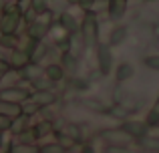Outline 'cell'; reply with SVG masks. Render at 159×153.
Returning a JSON list of instances; mask_svg holds the SVG:
<instances>
[{
  "instance_id": "7402d4cb",
  "label": "cell",
  "mask_w": 159,
  "mask_h": 153,
  "mask_svg": "<svg viewBox=\"0 0 159 153\" xmlns=\"http://www.w3.org/2000/svg\"><path fill=\"white\" fill-rule=\"evenodd\" d=\"M10 149L14 153H40V145H36V143H18V141H14Z\"/></svg>"
},
{
  "instance_id": "8992f818",
  "label": "cell",
  "mask_w": 159,
  "mask_h": 153,
  "mask_svg": "<svg viewBox=\"0 0 159 153\" xmlns=\"http://www.w3.org/2000/svg\"><path fill=\"white\" fill-rule=\"evenodd\" d=\"M48 14V12H47ZM47 14H40L39 18L34 20L32 24L26 26V36L28 38H34V40H44L48 34H51V28H52V18H44Z\"/></svg>"
},
{
  "instance_id": "5bb4252c",
  "label": "cell",
  "mask_w": 159,
  "mask_h": 153,
  "mask_svg": "<svg viewBox=\"0 0 159 153\" xmlns=\"http://www.w3.org/2000/svg\"><path fill=\"white\" fill-rule=\"evenodd\" d=\"M22 113V103H12V101H4L0 99V115H6V117L14 119Z\"/></svg>"
},
{
  "instance_id": "74e56055",
  "label": "cell",
  "mask_w": 159,
  "mask_h": 153,
  "mask_svg": "<svg viewBox=\"0 0 159 153\" xmlns=\"http://www.w3.org/2000/svg\"><path fill=\"white\" fill-rule=\"evenodd\" d=\"M0 43H2V34H0Z\"/></svg>"
},
{
  "instance_id": "d4e9b609",
  "label": "cell",
  "mask_w": 159,
  "mask_h": 153,
  "mask_svg": "<svg viewBox=\"0 0 159 153\" xmlns=\"http://www.w3.org/2000/svg\"><path fill=\"white\" fill-rule=\"evenodd\" d=\"M0 47L8 48V51L20 48V38H18V34H2V43H0Z\"/></svg>"
},
{
  "instance_id": "f35d334b",
  "label": "cell",
  "mask_w": 159,
  "mask_h": 153,
  "mask_svg": "<svg viewBox=\"0 0 159 153\" xmlns=\"http://www.w3.org/2000/svg\"><path fill=\"white\" fill-rule=\"evenodd\" d=\"M16 2H22V0H16Z\"/></svg>"
},
{
  "instance_id": "44dd1931",
  "label": "cell",
  "mask_w": 159,
  "mask_h": 153,
  "mask_svg": "<svg viewBox=\"0 0 159 153\" xmlns=\"http://www.w3.org/2000/svg\"><path fill=\"white\" fill-rule=\"evenodd\" d=\"M54 85H57V83H52L47 75H40L39 79H34V81L30 83V87L34 91H54Z\"/></svg>"
},
{
  "instance_id": "2e32d148",
  "label": "cell",
  "mask_w": 159,
  "mask_h": 153,
  "mask_svg": "<svg viewBox=\"0 0 159 153\" xmlns=\"http://www.w3.org/2000/svg\"><path fill=\"white\" fill-rule=\"evenodd\" d=\"M44 75L51 79L52 83H61L62 79L66 77V73H65V69H62L61 63H51V65L44 67Z\"/></svg>"
},
{
  "instance_id": "8fae6325",
  "label": "cell",
  "mask_w": 159,
  "mask_h": 153,
  "mask_svg": "<svg viewBox=\"0 0 159 153\" xmlns=\"http://www.w3.org/2000/svg\"><path fill=\"white\" fill-rule=\"evenodd\" d=\"M58 24H61L70 36H75V34L81 32V22H79L70 12H61V14H58Z\"/></svg>"
},
{
  "instance_id": "5b68a950",
  "label": "cell",
  "mask_w": 159,
  "mask_h": 153,
  "mask_svg": "<svg viewBox=\"0 0 159 153\" xmlns=\"http://www.w3.org/2000/svg\"><path fill=\"white\" fill-rule=\"evenodd\" d=\"M95 59H97L99 73H101L103 77L111 75V71H113V52H111L109 43H99L97 47H95Z\"/></svg>"
},
{
  "instance_id": "30bf717a",
  "label": "cell",
  "mask_w": 159,
  "mask_h": 153,
  "mask_svg": "<svg viewBox=\"0 0 159 153\" xmlns=\"http://www.w3.org/2000/svg\"><path fill=\"white\" fill-rule=\"evenodd\" d=\"M121 127H123L135 141H139L141 137H145V135H147V129H149V125L145 121H123Z\"/></svg>"
},
{
  "instance_id": "7c38bea8",
  "label": "cell",
  "mask_w": 159,
  "mask_h": 153,
  "mask_svg": "<svg viewBox=\"0 0 159 153\" xmlns=\"http://www.w3.org/2000/svg\"><path fill=\"white\" fill-rule=\"evenodd\" d=\"M61 65H62L66 75H75L79 69V59L70 51H65V52H61Z\"/></svg>"
},
{
  "instance_id": "6da1fadb",
  "label": "cell",
  "mask_w": 159,
  "mask_h": 153,
  "mask_svg": "<svg viewBox=\"0 0 159 153\" xmlns=\"http://www.w3.org/2000/svg\"><path fill=\"white\" fill-rule=\"evenodd\" d=\"M24 24V10L20 2H12L0 10V34H18V28Z\"/></svg>"
},
{
  "instance_id": "cb8c5ba5",
  "label": "cell",
  "mask_w": 159,
  "mask_h": 153,
  "mask_svg": "<svg viewBox=\"0 0 159 153\" xmlns=\"http://www.w3.org/2000/svg\"><path fill=\"white\" fill-rule=\"evenodd\" d=\"M109 115L121 119V121H127L129 115H131V109L125 107V105H113V107H109Z\"/></svg>"
},
{
  "instance_id": "4dcf8cb0",
  "label": "cell",
  "mask_w": 159,
  "mask_h": 153,
  "mask_svg": "<svg viewBox=\"0 0 159 153\" xmlns=\"http://www.w3.org/2000/svg\"><path fill=\"white\" fill-rule=\"evenodd\" d=\"M12 125V119L6 117V115H0V133H8Z\"/></svg>"
},
{
  "instance_id": "9c48e42d",
  "label": "cell",
  "mask_w": 159,
  "mask_h": 153,
  "mask_svg": "<svg viewBox=\"0 0 159 153\" xmlns=\"http://www.w3.org/2000/svg\"><path fill=\"white\" fill-rule=\"evenodd\" d=\"M127 6H129V0H107V14L113 22L121 20L127 12Z\"/></svg>"
},
{
  "instance_id": "ffe728a7",
  "label": "cell",
  "mask_w": 159,
  "mask_h": 153,
  "mask_svg": "<svg viewBox=\"0 0 159 153\" xmlns=\"http://www.w3.org/2000/svg\"><path fill=\"white\" fill-rule=\"evenodd\" d=\"M137 143L143 147V151L159 153V137H155V135H145V137H141Z\"/></svg>"
},
{
  "instance_id": "836d02e7",
  "label": "cell",
  "mask_w": 159,
  "mask_h": 153,
  "mask_svg": "<svg viewBox=\"0 0 159 153\" xmlns=\"http://www.w3.org/2000/svg\"><path fill=\"white\" fill-rule=\"evenodd\" d=\"M81 153H95V151H93V147H91V145H83Z\"/></svg>"
},
{
  "instance_id": "d6a6232c",
  "label": "cell",
  "mask_w": 159,
  "mask_h": 153,
  "mask_svg": "<svg viewBox=\"0 0 159 153\" xmlns=\"http://www.w3.org/2000/svg\"><path fill=\"white\" fill-rule=\"evenodd\" d=\"M95 2H97V0H79V6H81V8H85V10H89V8L93 6Z\"/></svg>"
},
{
  "instance_id": "ac0fdd59",
  "label": "cell",
  "mask_w": 159,
  "mask_h": 153,
  "mask_svg": "<svg viewBox=\"0 0 159 153\" xmlns=\"http://www.w3.org/2000/svg\"><path fill=\"white\" fill-rule=\"evenodd\" d=\"M133 75H135V69H133V65L131 63H121L119 67L115 69V81L117 83H125V81H129Z\"/></svg>"
},
{
  "instance_id": "3957f363",
  "label": "cell",
  "mask_w": 159,
  "mask_h": 153,
  "mask_svg": "<svg viewBox=\"0 0 159 153\" xmlns=\"http://www.w3.org/2000/svg\"><path fill=\"white\" fill-rule=\"evenodd\" d=\"M99 137H101L107 145L121 147V149H123V147H127L129 143L135 141V139H133L131 135L123 129V127H117V129H103V131H99Z\"/></svg>"
},
{
  "instance_id": "e0dca14e",
  "label": "cell",
  "mask_w": 159,
  "mask_h": 153,
  "mask_svg": "<svg viewBox=\"0 0 159 153\" xmlns=\"http://www.w3.org/2000/svg\"><path fill=\"white\" fill-rule=\"evenodd\" d=\"M81 103L85 109H89V111H93V113H109V107L105 105L103 101H99V99H91V97H85V99H81Z\"/></svg>"
},
{
  "instance_id": "603a6c76",
  "label": "cell",
  "mask_w": 159,
  "mask_h": 153,
  "mask_svg": "<svg viewBox=\"0 0 159 153\" xmlns=\"http://www.w3.org/2000/svg\"><path fill=\"white\" fill-rule=\"evenodd\" d=\"M32 129H34V133H36V137H47L48 133H52V123L48 121V119H44V121H39V123H34L32 125Z\"/></svg>"
},
{
  "instance_id": "83f0119b",
  "label": "cell",
  "mask_w": 159,
  "mask_h": 153,
  "mask_svg": "<svg viewBox=\"0 0 159 153\" xmlns=\"http://www.w3.org/2000/svg\"><path fill=\"white\" fill-rule=\"evenodd\" d=\"M30 8L36 14H47L48 12V0H30Z\"/></svg>"
},
{
  "instance_id": "f1b7e54d",
  "label": "cell",
  "mask_w": 159,
  "mask_h": 153,
  "mask_svg": "<svg viewBox=\"0 0 159 153\" xmlns=\"http://www.w3.org/2000/svg\"><path fill=\"white\" fill-rule=\"evenodd\" d=\"M39 111H40V109H39V105H36L34 101H30V99L22 103V113H24V115H30V117H32V115L39 113Z\"/></svg>"
},
{
  "instance_id": "1f68e13d",
  "label": "cell",
  "mask_w": 159,
  "mask_h": 153,
  "mask_svg": "<svg viewBox=\"0 0 159 153\" xmlns=\"http://www.w3.org/2000/svg\"><path fill=\"white\" fill-rule=\"evenodd\" d=\"M8 73H10V65H8V61L0 59V85H2V81L8 77Z\"/></svg>"
},
{
  "instance_id": "8d00e7d4",
  "label": "cell",
  "mask_w": 159,
  "mask_h": 153,
  "mask_svg": "<svg viewBox=\"0 0 159 153\" xmlns=\"http://www.w3.org/2000/svg\"><path fill=\"white\" fill-rule=\"evenodd\" d=\"M4 153H14V151H12V149H8V151H4Z\"/></svg>"
},
{
  "instance_id": "4fadbf2b",
  "label": "cell",
  "mask_w": 159,
  "mask_h": 153,
  "mask_svg": "<svg viewBox=\"0 0 159 153\" xmlns=\"http://www.w3.org/2000/svg\"><path fill=\"white\" fill-rule=\"evenodd\" d=\"M127 34H129L127 26H123V24L115 26L109 32V47H119V44H123V40H127Z\"/></svg>"
},
{
  "instance_id": "9a60e30c",
  "label": "cell",
  "mask_w": 159,
  "mask_h": 153,
  "mask_svg": "<svg viewBox=\"0 0 159 153\" xmlns=\"http://www.w3.org/2000/svg\"><path fill=\"white\" fill-rule=\"evenodd\" d=\"M28 127H30V115H24V113H20L18 117H14V119H12L10 133L16 137V135H20L22 131H26Z\"/></svg>"
},
{
  "instance_id": "d590c367",
  "label": "cell",
  "mask_w": 159,
  "mask_h": 153,
  "mask_svg": "<svg viewBox=\"0 0 159 153\" xmlns=\"http://www.w3.org/2000/svg\"><path fill=\"white\" fill-rule=\"evenodd\" d=\"M6 4H8V2H6V0H0V10H2V8H4V6H6Z\"/></svg>"
},
{
  "instance_id": "52a82bcc",
  "label": "cell",
  "mask_w": 159,
  "mask_h": 153,
  "mask_svg": "<svg viewBox=\"0 0 159 153\" xmlns=\"http://www.w3.org/2000/svg\"><path fill=\"white\" fill-rule=\"evenodd\" d=\"M8 65H10V69H14V71H22V69H26L28 65L32 63L30 61V55H28L24 48H14V51H10V55H8Z\"/></svg>"
},
{
  "instance_id": "ba28073f",
  "label": "cell",
  "mask_w": 159,
  "mask_h": 153,
  "mask_svg": "<svg viewBox=\"0 0 159 153\" xmlns=\"http://www.w3.org/2000/svg\"><path fill=\"white\" fill-rule=\"evenodd\" d=\"M30 101H34L36 105H39V109L43 111V109H48V107L57 105L58 97H57L54 91H32Z\"/></svg>"
},
{
  "instance_id": "4316f807",
  "label": "cell",
  "mask_w": 159,
  "mask_h": 153,
  "mask_svg": "<svg viewBox=\"0 0 159 153\" xmlns=\"http://www.w3.org/2000/svg\"><path fill=\"white\" fill-rule=\"evenodd\" d=\"M147 123L149 127H155L159 125V97H157V101H155V105H153V109L149 111V115H147Z\"/></svg>"
},
{
  "instance_id": "7a4b0ae2",
  "label": "cell",
  "mask_w": 159,
  "mask_h": 153,
  "mask_svg": "<svg viewBox=\"0 0 159 153\" xmlns=\"http://www.w3.org/2000/svg\"><path fill=\"white\" fill-rule=\"evenodd\" d=\"M81 38H83V47L85 48H95L99 44V20L97 14L91 10L85 12L81 20Z\"/></svg>"
},
{
  "instance_id": "277c9868",
  "label": "cell",
  "mask_w": 159,
  "mask_h": 153,
  "mask_svg": "<svg viewBox=\"0 0 159 153\" xmlns=\"http://www.w3.org/2000/svg\"><path fill=\"white\" fill-rule=\"evenodd\" d=\"M32 95V89L28 85H8V87H0V99L4 101H12V103H24L28 101Z\"/></svg>"
},
{
  "instance_id": "484cf974",
  "label": "cell",
  "mask_w": 159,
  "mask_h": 153,
  "mask_svg": "<svg viewBox=\"0 0 159 153\" xmlns=\"http://www.w3.org/2000/svg\"><path fill=\"white\" fill-rule=\"evenodd\" d=\"M40 153H66V147L61 141H51L40 145Z\"/></svg>"
},
{
  "instance_id": "f546056e",
  "label": "cell",
  "mask_w": 159,
  "mask_h": 153,
  "mask_svg": "<svg viewBox=\"0 0 159 153\" xmlns=\"http://www.w3.org/2000/svg\"><path fill=\"white\" fill-rule=\"evenodd\" d=\"M143 65L151 71H159V55H151V56H145Z\"/></svg>"
},
{
  "instance_id": "e575fe53",
  "label": "cell",
  "mask_w": 159,
  "mask_h": 153,
  "mask_svg": "<svg viewBox=\"0 0 159 153\" xmlns=\"http://www.w3.org/2000/svg\"><path fill=\"white\" fill-rule=\"evenodd\" d=\"M66 4H70V6H75V4H79V0H66Z\"/></svg>"
},
{
  "instance_id": "d6986e66",
  "label": "cell",
  "mask_w": 159,
  "mask_h": 153,
  "mask_svg": "<svg viewBox=\"0 0 159 153\" xmlns=\"http://www.w3.org/2000/svg\"><path fill=\"white\" fill-rule=\"evenodd\" d=\"M62 135L69 137V139H73L75 143L83 141V129H81V125H77V123H66L65 129H62Z\"/></svg>"
}]
</instances>
